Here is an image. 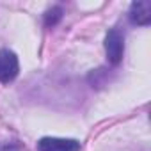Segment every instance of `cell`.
Segmentation results:
<instances>
[{"instance_id": "cell-4", "label": "cell", "mask_w": 151, "mask_h": 151, "mask_svg": "<svg viewBox=\"0 0 151 151\" xmlns=\"http://www.w3.org/2000/svg\"><path fill=\"white\" fill-rule=\"evenodd\" d=\"M130 22L133 25H149L151 23V2H147V0H137V2H133L130 6Z\"/></svg>"}, {"instance_id": "cell-3", "label": "cell", "mask_w": 151, "mask_h": 151, "mask_svg": "<svg viewBox=\"0 0 151 151\" xmlns=\"http://www.w3.org/2000/svg\"><path fill=\"white\" fill-rule=\"evenodd\" d=\"M39 151H80V142L75 139L45 137L37 142Z\"/></svg>"}, {"instance_id": "cell-2", "label": "cell", "mask_w": 151, "mask_h": 151, "mask_svg": "<svg viewBox=\"0 0 151 151\" xmlns=\"http://www.w3.org/2000/svg\"><path fill=\"white\" fill-rule=\"evenodd\" d=\"M105 52L110 64H119L124 53V37L119 29H110L105 37Z\"/></svg>"}, {"instance_id": "cell-5", "label": "cell", "mask_w": 151, "mask_h": 151, "mask_svg": "<svg viewBox=\"0 0 151 151\" xmlns=\"http://www.w3.org/2000/svg\"><path fill=\"white\" fill-rule=\"evenodd\" d=\"M60 18H62V9L60 7H52V9H48L45 13V25L53 27V25H57L60 22Z\"/></svg>"}, {"instance_id": "cell-6", "label": "cell", "mask_w": 151, "mask_h": 151, "mask_svg": "<svg viewBox=\"0 0 151 151\" xmlns=\"http://www.w3.org/2000/svg\"><path fill=\"white\" fill-rule=\"evenodd\" d=\"M2 151H20V149H18V146H14V144H7V146L2 147Z\"/></svg>"}, {"instance_id": "cell-1", "label": "cell", "mask_w": 151, "mask_h": 151, "mask_svg": "<svg viewBox=\"0 0 151 151\" xmlns=\"http://www.w3.org/2000/svg\"><path fill=\"white\" fill-rule=\"evenodd\" d=\"M20 71V64H18V57L14 52L2 48L0 50V82L2 84H9L18 77Z\"/></svg>"}]
</instances>
